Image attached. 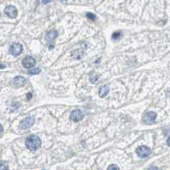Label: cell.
I'll return each mask as SVG.
<instances>
[{
	"mask_svg": "<svg viewBox=\"0 0 170 170\" xmlns=\"http://www.w3.org/2000/svg\"><path fill=\"white\" fill-rule=\"evenodd\" d=\"M3 131H4V127H3V126H2V125L0 124V134H1L2 133H3Z\"/></svg>",
	"mask_w": 170,
	"mask_h": 170,
	"instance_id": "20",
	"label": "cell"
},
{
	"mask_svg": "<svg viewBox=\"0 0 170 170\" xmlns=\"http://www.w3.org/2000/svg\"><path fill=\"white\" fill-rule=\"evenodd\" d=\"M156 118V114L155 112H153V111H149V112L145 113V115H144L143 121L147 125H150V124L155 122Z\"/></svg>",
	"mask_w": 170,
	"mask_h": 170,
	"instance_id": "4",
	"label": "cell"
},
{
	"mask_svg": "<svg viewBox=\"0 0 170 170\" xmlns=\"http://www.w3.org/2000/svg\"><path fill=\"white\" fill-rule=\"evenodd\" d=\"M167 145L170 147V137L168 138V140H167Z\"/></svg>",
	"mask_w": 170,
	"mask_h": 170,
	"instance_id": "21",
	"label": "cell"
},
{
	"mask_svg": "<svg viewBox=\"0 0 170 170\" xmlns=\"http://www.w3.org/2000/svg\"><path fill=\"white\" fill-rule=\"evenodd\" d=\"M4 68H5V65H4V64H0V69H3Z\"/></svg>",
	"mask_w": 170,
	"mask_h": 170,
	"instance_id": "22",
	"label": "cell"
},
{
	"mask_svg": "<svg viewBox=\"0 0 170 170\" xmlns=\"http://www.w3.org/2000/svg\"><path fill=\"white\" fill-rule=\"evenodd\" d=\"M9 167L7 165V163L4 162H2L0 161V170H4V169H8Z\"/></svg>",
	"mask_w": 170,
	"mask_h": 170,
	"instance_id": "16",
	"label": "cell"
},
{
	"mask_svg": "<svg viewBox=\"0 0 170 170\" xmlns=\"http://www.w3.org/2000/svg\"><path fill=\"white\" fill-rule=\"evenodd\" d=\"M60 2H62V3H66L68 0H59Z\"/></svg>",
	"mask_w": 170,
	"mask_h": 170,
	"instance_id": "24",
	"label": "cell"
},
{
	"mask_svg": "<svg viewBox=\"0 0 170 170\" xmlns=\"http://www.w3.org/2000/svg\"><path fill=\"white\" fill-rule=\"evenodd\" d=\"M98 79H99V76L96 75L95 73H91V75H90V81H91V83H96L98 81Z\"/></svg>",
	"mask_w": 170,
	"mask_h": 170,
	"instance_id": "13",
	"label": "cell"
},
{
	"mask_svg": "<svg viewBox=\"0 0 170 170\" xmlns=\"http://www.w3.org/2000/svg\"><path fill=\"white\" fill-rule=\"evenodd\" d=\"M87 17L89 19V20L91 21H96V19H97V16H96V15H94L93 13H90V12H88V13H87Z\"/></svg>",
	"mask_w": 170,
	"mask_h": 170,
	"instance_id": "15",
	"label": "cell"
},
{
	"mask_svg": "<svg viewBox=\"0 0 170 170\" xmlns=\"http://www.w3.org/2000/svg\"><path fill=\"white\" fill-rule=\"evenodd\" d=\"M36 64V60L31 56H28L22 60V65L24 68H33Z\"/></svg>",
	"mask_w": 170,
	"mask_h": 170,
	"instance_id": "7",
	"label": "cell"
},
{
	"mask_svg": "<svg viewBox=\"0 0 170 170\" xmlns=\"http://www.w3.org/2000/svg\"><path fill=\"white\" fill-rule=\"evenodd\" d=\"M82 118H83V115H82L81 111L79 110H75L72 111L71 115H70V119L73 122H79Z\"/></svg>",
	"mask_w": 170,
	"mask_h": 170,
	"instance_id": "8",
	"label": "cell"
},
{
	"mask_svg": "<svg viewBox=\"0 0 170 170\" xmlns=\"http://www.w3.org/2000/svg\"><path fill=\"white\" fill-rule=\"evenodd\" d=\"M41 139L36 135H31L26 139V145L31 151H36L41 146Z\"/></svg>",
	"mask_w": 170,
	"mask_h": 170,
	"instance_id": "1",
	"label": "cell"
},
{
	"mask_svg": "<svg viewBox=\"0 0 170 170\" xmlns=\"http://www.w3.org/2000/svg\"><path fill=\"white\" fill-rule=\"evenodd\" d=\"M51 1H52V0H42V3H43L44 4H48L49 2H51Z\"/></svg>",
	"mask_w": 170,
	"mask_h": 170,
	"instance_id": "18",
	"label": "cell"
},
{
	"mask_svg": "<svg viewBox=\"0 0 170 170\" xmlns=\"http://www.w3.org/2000/svg\"><path fill=\"white\" fill-rule=\"evenodd\" d=\"M149 169H157V168H156V167H151Z\"/></svg>",
	"mask_w": 170,
	"mask_h": 170,
	"instance_id": "23",
	"label": "cell"
},
{
	"mask_svg": "<svg viewBox=\"0 0 170 170\" xmlns=\"http://www.w3.org/2000/svg\"><path fill=\"white\" fill-rule=\"evenodd\" d=\"M27 98H28V99H32V93H28V94H27Z\"/></svg>",
	"mask_w": 170,
	"mask_h": 170,
	"instance_id": "19",
	"label": "cell"
},
{
	"mask_svg": "<svg viewBox=\"0 0 170 170\" xmlns=\"http://www.w3.org/2000/svg\"><path fill=\"white\" fill-rule=\"evenodd\" d=\"M4 13H5V15H7L11 19H15L16 16H17V14H18L17 10H16V8L14 5H8V6H6L5 9H4Z\"/></svg>",
	"mask_w": 170,
	"mask_h": 170,
	"instance_id": "5",
	"label": "cell"
},
{
	"mask_svg": "<svg viewBox=\"0 0 170 170\" xmlns=\"http://www.w3.org/2000/svg\"><path fill=\"white\" fill-rule=\"evenodd\" d=\"M27 83V79L24 78L22 76H16V78H14L13 79V84L16 86V87H23Z\"/></svg>",
	"mask_w": 170,
	"mask_h": 170,
	"instance_id": "9",
	"label": "cell"
},
{
	"mask_svg": "<svg viewBox=\"0 0 170 170\" xmlns=\"http://www.w3.org/2000/svg\"><path fill=\"white\" fill-rule=\"evenodd\" d=\"M120 169V168L118 166H116L115 164H113V165H110V166L108 168V170H119Z\"/></svg>",
	"mask_w": 170,
	"mask_h": 170,
	"instance_id": "17",
	"label": "cell"
},
{
	"mask_svg": "<svg viewBox=\"0 0 170 170\" xmlns=\"http://www.w3.org/2000/svg\"><path fill=\"white\" fill-rule=\"evenodd\" d=\"M58 35V33L55 31V30H52V31H49V32L46 33L45 34V40L47 42H52L53 40H55L56 38Z\"/></svg>",
	"mask_w": 170,
	"mask_h": 170,
	"instance_id": "10",
	"label": "cell"
},
{
	"mask_svg": "<svg viewBox=\"0 0 170 170\" xmlns=\"http://www.w3.org/2000/svg\"><path fill=\"white\" fill-rule=\"evenodd\" d=\"M40 72H41V69H40V68H36L29 69L28 72V74L30 75H38V74H40Z\"/></svg>",
	"mask_w": 170,
	"mask_h": 170,
	"instance_id": "12",
	"label": "cell"
},
{
	"mask_svg": "<svg viewBox=\"0 0 170 170\" xmlns=\"http://www.w3.org/2000/svg\"><path fill=\"white\" fill-rule=\"evenodd\" d=\"M136 152H137V154L138 155V156L140 157V158H145L147 156H149L150 154V148H148L147 146H139L136 150Z\"/></svg>",
	"mask_w": 170,
	"mask_h": 170,
	"instance_id": "6",
	"label": "cell"
},
{
	"mask_svg": "<svg viewBox=\"0 0 170 170\" xmlns=\"http://www.w3.org/2000/svg\"><path fill=\"white\" fill-rule=\"evenodd\" d=\"M110 91V87L109 86H103L102 87H100L99 91V95L100 98H104L108 95Z\"/></svg>",
	"mask_w": 170,
	"mask_h": 170,
	"instance_id": "11",
	"label": "cell"
},
{
	"mask_svg": "<svg viewBox=\"0 0 170 170\" xmlns=\"http://www.w3.org/2000/svg\"><path fill=\"white\" fill-rule=\"evenodd\" d=\"M22 50H23V47L22 45L19 43H14L12 44L11 45L9 48V52L13 56H18L20 55L21 53L22 52Z\"/></svg>",
	"mask_w": 170,
	"mask_h": 170,
	"instance_id": "3",
	"label": "cell"
},
{
	"mask_svg": "<svg viewBox=\"0 0 170 170\" xmlns=\"http://www.w3.org/2000/svg\"><path fill=\"white\" fill-rule=\"evenodd\" d=\"M121 36H122V32L121 31H116V32L113 33V34H112V40H118V39L121 38Z\"/></svg>",
	"mask_w": 170,
	"mask_h": 170,
	"instance_id": "14",
	"label": "cell"
},
{
	"mask_svg": "<svg viewBox=\"0 0 170 170\" xmlns=\"http://www.w3.org/2000/svg\"><path fill=\"white\" fill-rule=\"evenodd\" d=\"M35 122V118L33 117V116H28V117H26V118L22 120L21 122L20 127L23 130H26L29 127H31Z\"/></svg>",
	"mask_w": 170,
	"mask_h": 170,
	"instance_id": "2",
	"label": "cell"
}]
</instances>
